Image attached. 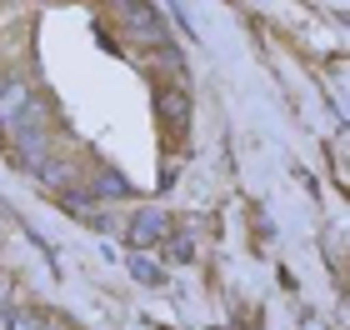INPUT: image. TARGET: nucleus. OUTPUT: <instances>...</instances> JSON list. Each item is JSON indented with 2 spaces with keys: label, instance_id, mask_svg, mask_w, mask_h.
<instances>
[{
  "label": "nucleus",
  "instance_id": "6e6552de",
  "mask_svg": "<svg viewBox=\"0 0 350 330\" xmlns=\"http://www.w3.org/2000/svg\"><path fill=\"white\" fill-rule=\"evenodd\" d=\"M131 275L146 280V286H161V265H150L146 256H131Z\"/></svg>",
  "mask_w": 350,
  "mask_h": 330
},
{
  "label": "nucleus",
  "instance_id": "1a4fd4ad",
  "mask_svg": "<svg viewBox=\"0 0 350 330\" xmlns=\"http://www.w3.org/2000/svg\"><path fill=\"white\" fill-rule=\"evenodd\" d=\"M10 330H45L40 310H10Z\"/></svg>",
  "mask_w": 350,
  "mask_h": 330
},
{
  "label": "nucleus",
  "instance_id": "20e7f679",
  "mask_svg": "<svg viewBox=\"0 0 350 330\" xmlns=\"http://www.w3.org/2000/svg\"><path fill=\"white\" fill-rule=\"evenodd\" d=\"M125 235H131V245H135V250L161 245L165 235H170V220H165V215H155V210H140V215L131 220V230H125Z\"/></svg>",
  "mask_w": 350,
  "mask_h": 330
},
{
  "label": "nucleus",
  "instance_id": "f8f14e48",
  "mask_svg": "<svg viewBox=\"0 0 350 330\" xmlns=\"http://www.w3.org/2000/svg\"><path fill=\"white\" fill-rule=\"evenodd\" d=\"M5 85H10V81H5V75H0V90H5Z\"/></svg>",
  "mask_w": 350,
  "mask_h": 330
},
{
  "label": "nucleus",
  "instance_id": "423d86ee",
  "mask_svg": "<svg viewBox=\"0 0 350 330\" xmlns=\"http://www.w3.org/2000/svg\"><path fill=\"white\" fill-rule=\"evenodd\" d=\"M36 180L45 185V191H55V195H60V191H70V180H75V170H70L66 161H55V155H51V161H45V165L36 170Z\"/></svg>",
  "mask_w": 350,
  "mask_h": 330
},
{
  "label": "nucleus",
  "instance_id": "9b49d317",
  "mask_svg": "<svg viewBox=\"0 0 350 330\" xmlns=\"http://www.w3.org/2000/svg\"><path fill=\"white\" fill-rule=\"evenodd\" d=\"M0 330H10V316H0Z\"/></svg>",
  "mask_w": 350,
  "mask_h": 330
},
{
  "label": "nucleus",
  "instance_id": "f03ea898",
  "mask_svg": "<svg viewBox=\"0 0 350 330\" xmlns=\"http://www.w3.org/2000/svg\"><path fill=\"white\" fill-rule=\"evenodd\" d=\"M30 100H36V90H30L25 81H10L5 90H0V130H5V135L21 130V120H25Z\"/></svg>",
  "mask_w": 350,
  "mask_h": 330
},
{
  "label": "nucleus",
  "instance_id": "f257e3e1",
  "mask_svg": "<svg viewBox=\"0 0 350 330\" xmlns=\"http://www.w3.org/2000/svg\"><path fill=\"white\" fill-rule=\"evenodd\" d=\"M110 5H116V15L125 20L131 40H140V45H165V20H161V10H155L150 0H110Z\"/></svg>",
  "mask_w": 350,
  "mask_h": 330
},
{
  "label": "nucleus",
  "instance_id": "7ed1b4c3",
  "mask_svg": "<svg viewBox=\"0 0 350 330\" xmlns=\"http://www.w3.org/2000/svg\"><path fill=\"white\" fill-rule=\"evenodd\" d=\"M10 150H15V161H21L25 170H40L45 161H51V146H45L40 130H15L10 135Z\"/></svg>",
  "mask_w": 350,
  "mask_h": 330
},
{
  "label": "nucleus",
  "instance_id": "39448f33",
  "mask_svg": "<svg viewBox=\"0 0 350 330\" xmlns=\"http://www.w3.org/2000/svg\"><path fill=\"white\" fill-rule=\"evenodd\" d=\"M155 105H161L165 125H175V130H185V120H190V96H185L180 85H175V90H165V96H155Z\"/></svg>",
  "mask_w": 350,
  "mask_h": 330
},
{
  "label": "nucleus",
  "instance_id": "0eeeda50",
  "mask_svg": "<svg viewBox=\"0 0 350 330\" xmlns=\"http://www.w3.org/2000/svg\"><path fill=\"white\" fill-rule=\"evenodd\" d=\"M90 195H100V200H110V195H131V185H125L120 176H100L90 185Z\"/></svg>",
  "mask_w": 350,
  "mask_h": 330
},
{
  "label": "nucleus",
  "instance_id": "9d476101",
  "mask_svg": "<svg viewBox=\"0 0 350 330\" xmlns=\"http://www.w3.org/2000/svg\"><path fill=\"white\" fill-rule=\"evenodd\" d=\"M0 316H10V286L0 280Z\"/></svg>",
  "mask_w": 350,
  "mask_h": 330
}]
</instances>
